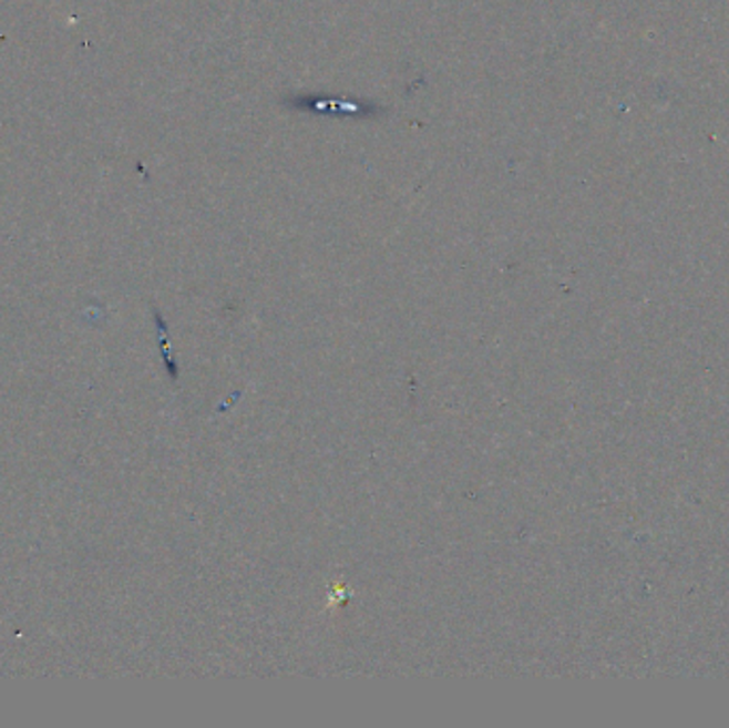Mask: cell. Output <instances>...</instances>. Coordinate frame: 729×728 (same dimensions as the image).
Listing matches in <instances>:
<instances>
[{"instance_id":"obj_1","label":"cell","mask_w":729,"mask_h":728,"mask_svg":"<svg viewBox=\"0 0 729 728\" xmlns=\"http://www.w3.org/2000/svg\"><path fill=\"white\" fill-rule=\"evenodd\" d=\"M288 107L309 114H331V116L371 117L380 116L384 110L376 103L363 99H341V96H322V94H304L290 96Z\"/></svg>"}]
</instances>
